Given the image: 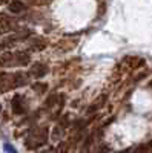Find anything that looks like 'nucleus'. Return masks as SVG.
Returning a JSON list of instances; mask_svg holds the SVG:
<instances>
[{"label": "nucleus", "instance_id": "ddd939ff", "mask_svg": "<svg viewBox=\"0 0 152 153\" xmlns=\"http://www.w3.org/2000/svg\"><path fill=\"white\" fill-rule=\"evenodd\" d=\"M149 153H152V152H149Z\"/></svg>", "mask_w": 152, "mask_h": 153}, {"label": "nucleus", "instance_id": "9b49d317", "mask_svg": "<svg viewBox=\"0 0 152 153\" xmlns=\"http://www.w3.org/2000/svg\"><path fill=\"white\" fill-rule=\"evenodd\" d=\"M46 153H57V150H48Z\"/></svg>", "mask_w": 152, "mask_h": 153}, {"label": "nucleus", "instance_id": "1a4fd4ad", "mask_svg": "<svg viewBox=\"0 0 152 153\" xmlns=\"http://www.w3.org/2000/svg\"><path fill=\"white\" fill-rule=\"evenodd\" d=\"M57 101V95H51L49 98H48V101H46V107H51L54 103Z\"/></svg>", "mask_w": 152, "mask_h": 153}, {"label": "nucleus", "instance_id": "f03ea898", "mask_svg": "<svg viewBox=\"0 0 152 153\" xmlns=\"http://www.w3.org/2000/svg\"><path fill=\"white\" fill-rule=\"evenodd\" d=\"M48 74V66L43 63H34L32 68L29 69V75H32L34 78H42Z\"/></svg>", "mask_w": 152, "mask_h": 153}, {"label": "nucleus", "instance_id": "20e7f679", "mask_svg": "<svg viewBox=\"0 0 152 153\" xmlns=\"http://www.w3.org/2000/svg\"><path fill=\"white\" fill-rule=\"evenodd\" d=\"M25 8H26V6H25V3L20 2V0H14V2H11L9 6H8L9 12H12V14H19V12L25 11Z\"/></svg>", "mask_w": 152, "mask_h": 153}, {"label": "nucleus", "instance_id": "f257e3e1", "mask_svg": "<svg viewBox=\"0 0 152 153\" xmlns=\"http://www.w3.org/2000/svg\"><path fill=\"white\" fill-rule=\"evenodd\" d=\"M9 89H16L14 74H0V94H3Z\"/></svg>", "mask_w": 152, "mask_h": 153}, {"label": "nucleus", "instance_id": "f8f14e48", "mask_svg": "<svg viewBox=\"0 0 152 153\" xmlns=\"http://www.w3.org/2000/svg\"><path fill=\"white\" fill-rule=\"evenodd\" d=\"M0 61H2V58H0ZM0 65H2V63H0Z\"/></svg>", "mask_w": 152, "mask_h": 153}, {"label": "nucleus", "instance_id": "9d476101", "mask_svg": "<svg viewBox=\"0 0 152 153\" xmlns=\"http://www.w3.org/2000/svg\"><path fill=\"white\" fill-rule=\"evenodd\" d=\"M106 152H109V147L103 144V146H100V147H98V149H97L94 153H106Z\"/></svg>", "mask_w": 152, "mask_h": 153}, {"label": "nucleus", "instance_id": "423d86ee", "mask_svg": "<svg viewBox=\"0 0 152 153\" xmlns=\"http://www.w3.org/2000/svg\"><path fill=\"white\" fill-rule=\"evenodd\" d=\"M152 147V141H149V143H146V144H142V146H138L132 153H148V150Z\"/></svg>", "mask_w": 152, "mask_h": 153}, {"label": "nucleus", "instance_id": "7ed1b4c3", "mask_svg": "<svg viewBox=\"0 0 152 153\" xmlns=\"http://www.w3.org/2000/svg\"><path fill=\"white\" fill-rule=\"evenodd\" d=\"M12 112L17 113V115H22V113L26 112V104H25L23 97L16 95L14 98H12Z\"/></svg>", "mask_w": 152, "mask_h": 153}, {"label": "nucleus", "instance_id": "0eeeda50", "mask_svg": "<svg viewBox=\"0 0 152 153\" xmlns=\"http://www.w3.org/2000/svg\"><path fill=\"white\" fill-rule=\"evenodd\" d=\"M9 25H11L9 17H8V16H5V14H0V29L9 28Z\"/></svg>", "mask_w": 152, "mask_h": 153}, {"label": "nucleus", "instance_id": "39448f33", "mask_svg": "<svg viewBox=\"0 0 152 153\" xmlns=\"http://www.w3.org/2000/svg\"><path fill=\"white\" fill-rule=\"evenodd\" d=\"M45 46H46V42L43 40V38L37 37V38H34L32 43H31V51H35V52H39V51L45 49Z\"/></svg>", "mask_w": 152, "mask_h": 153}, {"label": "nucleus", "instance_id": "6e6552de", "mask_svg": "<svg viewBox=\"0 0 152 153\" xmlns=\"http://www.w3.org/2000/svg\"><path fill=\"white\" fill-rule=\"evenodd\" d=\"M46 84H43V83H35L34 86H32V89L37 92V94H45L46 92Z\"/></svg>", "mask_w": 152, "mask_h": 153}]
</instances>
